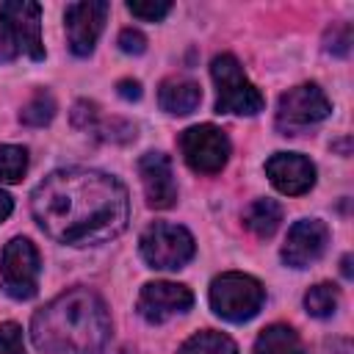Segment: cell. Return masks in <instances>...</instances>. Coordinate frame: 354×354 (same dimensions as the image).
I'll return each instance as SVG.
<instances>
[{
  "mask_svg": "<svg viewBox=\"0 0 354 354\" xmlns=\"http://www.w3.org/2000/svg\"><path fill=\"white\" fill-rule=\"evenodd\" d=\"M185 163L199 174H216L230 158V138L216 124H196L180 136Z\"/></svg>",
  "mask_w": 354,
  "mask_h": 354,
  "instance_id": "cell-8",
  "label": "cell"
},
{
  "mask_svg": "<svg viewBox=\"0 0 354 354\" xmlns=\"http://www.w3.org/2000/svg\"><path fill=\"white\" fill-rule=\"evenodd\" d=\"M141 257L152 268H183L194 257V238L177 224L158 221L141 235Z\"/></svg>",
  "mask_w": 354,
  "mask_h": 354,
  "instance_id": "cell-6",
  "label": "cell"
},
{
  "mask_svg": "<svg viewBox=\"0 0 354 354\" xmlns=\"http://www.w3.org/2000/svg\"><path fill=\"white\" fill-rule=\"evenodd\" d=\"M127 11L138 19H147V22H158L163 19L169 11H171V3L166 0H152V3H138V0H130L127 3Z\"/></svg>",
  "mask_w": 354,
  "mask_h": 354,
  "instance_id": "cell-22",
  "label": "cell"
},
{
  "mask_svg": "<svg viewBox=\"0 0 354 354\" xmlns=\"http://www.w3.org/2000/svg\"><path fill=\"white\" fill-rule=\"evenodd\" d=\"M119 50L122 53H130V55H141L147 50V39L141 30H133V28H124L119 33Z\"/></svg>",
  "mask_w": 354,
  "mask_h": 354,
  "instance_id": "cell-25",
  "label": "cell"
},
{
  "mask_svg": "<svg viewBox=\"0 0 354 354\" xmlns=\"http://www.w3.org/2000/svg\"><path fill=\"white\" fill-rule=\"evenodd\" d=\"M210 75H213L216 88H218V100H216L218 113L252 116V113L263 111V94L249 83V77L243 75L235 55H230V53L216 55L213 66H210Z\"/></svg>",
  "mask_w": 354,
  "mask_h": 354,
  "instance_id": "cell-3",
  "label": "cell"
},
{
  "mask_svg": "<svg viewBox=\"0 0 354 354\" xmlns=\"http://www.w3.org/2000/svg\"><path fill=\"white\" fill-rule=\"evenodd\" d=\"M138 174H141L149 207L166 210V207L174 205L177 185H174V174H171V160L163 152H147L138 160Z\"/></svg>",
  "mask_w": 354,
  "mask_h": 354,
  "instance_id": "cell-13",
  "label": "cell"
},
{
  "mask_svg": "<svg viewBox=\"0 0 354 354\" xmlns=\"http://www.w3.org/2000/svg\"><path fill=\"white\" fill-rule=\"evenodd\" d=\"M3 290L14 299H33L39 285V254L28 238H14L6 243L0 257Z\"/></svg>",
  "mask_w": 354,
  "mask_h": 354,
  "instance_id": "cell-7",
  "label": "cell"
},
{
  "mask_svg": "<svg viewBox=\"0 0 354 354\" xmlns=\"http://www.w3.org/2000/svg\"><path fill=\"white\" fill-rule=\"evenodd\" d=\"M158 102L166 113H177V116H185L191 111L199 108L202 102V88L194 83V80H185V77H169L160 83V91H158Z\"/></svg>",
  "mask_w": 354,
  "mask_h": 354,
  "instance_id": "cell-15",
  "label": "cell"
},
{
  "mask_svg": "<svg viewBox=\"0 0 354 354\" xmlns=\"http://www.w3.org/2000/svg\"><path fill=\"white\" fill-rule=\"evenodd\" d=\"M337 299H340V296H337V288L329 285V282H321V285H313V288L307 290L304 307H307L310 315L326 318V315H332V313L337 310Z\"/></svg>",
  "mask_w": 354,
  "mask_h": 354,
  "instance_id": "cell-19",
  "label": "cell"
},
{
  "mask_svg": "<svg viewBox=\"0 0 354 354\" xmlns=\"http://www.w3.org/2000/svg\"><path fill=\"white\" fill-rule=\"evenodd\" d=\"M191 304H194V293L185 285H174V282H149L138 296V313L149 324H163L171 315L185 313Z\"/></svg>",
  "mask_w": 354,
  "mask_h": 354,
  "instance_id": "cell-11",
  "label": "cell"
},
{
  "mask_svg": "<svg viewBox=\"0 0 354 354\" xmlns=\"http://www.w3.org/2000/svg\"><path fill=\"white\" fill-rule=\"evenodd\" d=\"M94 122H97V105L94 102H86V100L75 102V108H72V124L80 127V130H88V127H94Z\"/></svg>",
  "mask_w": 354,
  "mask_h": 354,
  "instance_id": "cell-26",
  "label": "cell"
},
{
  "mask_svg": "<svg viewBox=\"0 0 354 354\" xmlns=\"http://www.w3.org/2000/svg\"><path fill=\"white\" fill-rule=\"evenodd\" d=\"M254 354H304V348H301L299 335L290 326L274 324L260 332L254 343Z\"/></svg>",
  "mask_w": 354,
  "mask_h": 354,
  "instance_id": "cell-16",
  "label": "cell"
},
{
  "mask_svg": "<svg viewBox=\"0 0 354 354\" xmlns=\"http://www.w3.org/2000/svg\"><path fill=\"white\" fill-rule=\"evenodd\" d=\"M326 238H329V230L324 221L318 218H301L290 227L288 238H285V246H282V260L293 268H304L310 263H315L324 249H326Z\"/></svg>",
  "mask_w": 354,
  "mask_h": 354,
  "instance_id": "cell-12",
  "label": "cell"
},
{
  "mask_svg": "<svg viewBox=\"0 0 354 354\" xmlns=\"http://www.w3.org/2000/svg\"><path fill=\"white\" fill-rule=\"evenodd\" d=\"M30 210L50 238L69 246L116 238L130 213L124 185L94 169H58L47 174L30 196Z\"/></svg>",
  "mask_w": 354,
  "mask_h": 354,
  "instance_id": "cell-1",
  "label": "cell"
},
{
  "mask_svg": "<svg viewBox=\"0 0 354 354\" xmlns=\"http://www.w3.org/2000/svg\"><path fill=\"white\" fill-rule=\"evenodd\" d=\"M11 207H14V205H11V196H8L6 191H0V221H3V218H8Z\"/></svg>",
  "mask_w": 354,
  "mask_h": 354,
  "instance_id": "cell-30",
  "label": "cell"
},
{
  "mask_svg": "<svg viewBox=\"0 0 354 354\" xmlns=\"http://www.w3.org/2000/svg\"><path fill=\"white\" fill-rule=\"evenodd\" d=\"M324 354H351V343L348 340H332V346H326Z\"/></svg>",
  "mask_w": 354,
  "mask_h": 354,
  "instance_id": "cell-29",
  "label": "cell"
},
{
  "mask_svg": "<svg viewBox=\"0 0 354 354\" xmlns=\"http://www.w3.org/2000/svg\"><path fill=\"white\" fill-rule=\"evenodd\" d=\"M246 227L257 235V238H271L282 221V207L274 199H257L249 205L246 216H243Z\"/></svg>",
  "mask_w": 354,
  "mask_h": 354,
  "instance_id": "cell-17",
  "label": "cell"
},
{
  "mask_svg": "<svg viewBox=\"0 0 354 354\" xmlns=\"http://www.w3.org/2000/svg\"><path fill=\"white\" fill-rule=\"evenodd\" d=\"M0 354H25L22 329L17 324H0Z\"/></svg>",
  "mask_w": 354,
  "mask_h": 354,
  "instance_id": "cell-23",
  "label": "cell"
},
{
  "mask_svg": "<svg viewBox=\"0 0 354 354\" xmlns=\"http://www.w3.org/2000/svg\"><path fill=\"white\" fill-rule=\"evenodd\" d=\"M343 277H351V257H343Z\"/></svg>",
  "mask_w": 354,
  "mask_h": 354,
  "instance_id": "cell-32",
  "label": "cell"
},
{
  "mask_svg": "<svg viewBox=\"0 0 354 354\" xmlns=\"http://www.w3.org/2000/svg\"><path fill=\"white\" fill-rule=\"evenodd\" d=\"M177 354H238V346L221 335V332H213V329H205V332H196L191 335Z\"/></svg>",
  "mask_w": 354,
  "mask_h": 354,
  "instance_id": "cell-18",
  "label": "cell"
},
{
  "mask_svg": "<svg viewBox=\"0 0 354 354\" xmlns=\"http://www.w3.org/2000/svg\"><path fill=\"white\" fill-rule=\"evenodd\" d=\"M329 100L315 83H301L296 88H288L279 97L277 108V124L282 130H301L307 124H315L329 116Z\"/></svg>",
  "mask_w": 354,
  "mask_h": 354,
  "instance_id": "cell-9",
  "label": "cell"
},
{
  "mask_svg": "<svg viewBox=\"0 0 354 354\" xmlns=\"http://www.w3.org/2000/svg\"><path fill=\"white\" fill-rule=\"evenodd\" d=\"M53 116H55V100H53V94H47V91H36V94L30 97V102L22 108V113H19L22 124H30V127H41V124H47Z\"/></svg>",
  "mask_w": 354,
  "mask_h": 354,
  "instance_id": "cell-20",
  "label": "cell"
},
{
  "mask_svg": "<svg viewBox=\"0 0 354 354\" xmlns=\"http://www.w3.org/2000/svg\"><path fill=\"white\" fill-rule=\"evenodd\" d=\"M116 91L124 100H141V83L138 80H119L116 83Z\"/></svg>",
  "mask_w": 354,
  "mask_h": 354,
  "instance_id": "cell-28",
  "label": "cell"
},
{
  "mask_svg": "<svg viewBox=\"0 0 354 354\" xmlns=\"http://www.w3.org/2000/svg\"><path fill=\"white\" fill-rule=\"evenodd\" d=\"M266 290L254 277L246 274H221L210 285V304L227 321H249L263 307Z\"/></svg>",
  "mask_w": 354,
  "mask_h": 354,
  "instance_id": "cell-4",
  "label": "cell"
},
{
  "mask_svg": "<svg viewBox=\"0 0 354 354\" xmlns=\"http://www.w3.org/2000/svg\"><path fill=\"white\" fill-rule=\"evenodd\" d=\"M28 169V152L14 144L0 147V180L3 183H19Z\"/></svg>",
  "mask_w": 354,
  "mask_h": 354,
  "instance_id": "cell-21",
  "label": "cell"
},
{
  "mask_svg": "<svg viewBox=\"0 0 354 354\" xmlns=\"http://www.w3.org/2000/svg\"><path fill=\"white\" fill-rule=\"evenodd\" d=\"M14 58V50L3 41V36H0V64H6V61H11Z\"/></svg>",
  "mask_w": 354,
  "mask_h": 354,
  "instance_id": "cell-31",
  "label": "cell"
},
{
  "mask_svg": "<svg viewBox=\"0 0 354 354\" xmlns=\"http://www.w3.org/2000/svg\"><path fill=\"white\" fill-rule=\"evenodd\" d=\"M326 41H329V44H326L329 53H335V55H346V53H348V44H351V28L343 25V28L332 30V36H329Z\"/></svg>",
  "mask_w": 354,
  "mask_h": 354,
  "instance_id": "cell-27",
  "label": "cell"
},
{
  "mask_svg": "<svg viewBox=\"0 0 354 354\" xmlns=\"http://www.w3.org/2000/svg\"><path fill=\"white\" fill-rule=\"evenodd\" d=\"M105 17H108L105 0H83L66 6V36H69V50L75 55H88L94 50Z\"/></svg>",
  "mask_w": 354,
  "mask_h": 354,
  "instance_id": "cell-10",
  "label": "cell"
},
{
  "mask_svg": "<svg viewBox=\"0 0 354 354\" xmlns=\"http://www.w3.org/2000/svg\"><path fill=\"white\" fill-rule=\"evenodd\" d=\"M30 332L44 354H100L111 335V318L94 290L72 288L33 315Z\"/></svg>",
  "mask_w": 354,
  "mask_h": 354,
  "instance_id": "cell-2",
  "label": "cell"
},
{
  "mask_svg": "<svg viewBox=\"0 0 354 354\" xmlns=\"http://www.w3.org/2000/svg\"><path fill=\"white\" fill-rule=\"evenodd\" d=\"M102 138L105 141H130L136 138V127L124 119H111V124H102Z\"/></svg>",
  "mask_w": 354,
  "mask_h": 354,
  "instance_id": "cell-24",
  "label": "cell"
},
{
  "mask_svg": "<svg viewBox=\"0 0 354 354\" xmlns=\"http://www.w3.org/2000/svg\"><path fill=\"white\" fill-rule=\"evenodd\" d=\"M41 8L30 0H8L0 6V36L3 41L17 53L30 55L33 61L44 58L41 44Z\"/></svg>",
  "mask_w": 354,
  "mask_h": 354,
  "instance_id": "cell-5",
  "label": "cell"
},
{
  "mask_svg": "<svg viewBox=\"0 0 354 354\" xmlns=\"http://www.w3.org/2000/svg\"><path fill=\"white\" fill-rule=\"evenodd\" d=\"M266 174L277 185V191L288 196H299L310 191L315 183V166L304 155H293V152H277L274 158H268Z\"/></svg>",
  "mask_w": 354,
  "mask_h": 354,
  "instance_id": "cell-14",
  "label": "cell"
}]
</instances>
